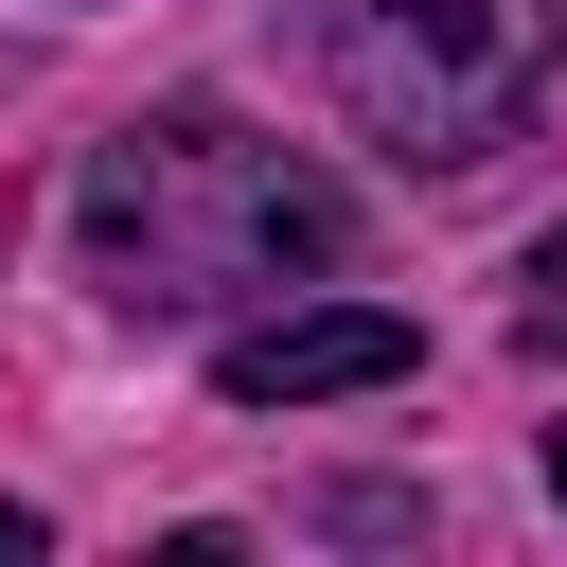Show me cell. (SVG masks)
Here are the masks:
<instances>
[{
    "mask_svg": "<svg viewBox=\"0 0 567 567\" xmlns=\"http://www.w3.org/2000/svg\"><path fill=\"white\" fill-rule=\"evenodd\" d=\"M319 89L372 159L478 177L567 89V0H319Z\"/></svg>",
    "mask_w": 567,
    "mask_h": 567,
    "instance_id": "cell-2",
    "label": "cell"
},
{
    "mask_svg": "<svg viewBox=\"0 0 567 567\" xmlns=\"http://www.w3.org/2000/svg\"><path fill=\"white\" fill-rule=\"evenodd\" d=\"M514 284H532V337H567V230H549V248H532Z\"/></svg>",
    "mask_w": 567,
    "mask_h": 567,
    "instance_id": "cell-4",
    "label": "cell"
},
{
    "mask_svg": "<svg viewBox=\"0 0 567 567\" xmlns=\"http://www.w3.org/2000/svg\"><path fill=\"white\" fill-rule=\"evenodd\" d=\"M425 372V319L390 301H284L213 354V408H337V390H408Z\"/></svg>",
    "mask_w": 567,
    "mask_h": 567,
    "instance_id": "cell-3",
    "label": "cell"
},
{
    "mask_svg": "<svg viewBox=\"0 0 567 567\" xmlns=\"http://www.w3.org/2000/svg\"><path fill=\"white\" fill-rule=\"evenodd\" d=\"M35 549H53V514H18V496H0V567H35Z\"/></svg>",
    "mask_w": 567,
    "mask_h": 567,
    "instance_id": "cell-5",
    "label": "cell"
},
{
    "mask_svg": "<svg viewBox=\"0 0 567 567\" xmlns=\"http://www.w3.org/2000/svg\"><path fill=\"white\" fill-rule=\"evenodd\" d=\"M549 496H567V425H549Z\"/></svg>",
    "mask_w": 567,
    "mask_h": 567,
    "instance_id": "cell-6",
    "label": "cell"
},
{
    "mask_svg": "<svg viewBox=\"0 0 567 567\" xmlns=\"http://www.w3.org/2000/svg\"><path fill=\"white\" fill-rule=\"evenodd\" d=\"M337 248H354V195L301 142H248L230 106H142L71 177V266L124 319H195V301H248V284H319Z\"/></svg>",
    "mask_w": 567,
    "mask_h": 567,
    "instance_id": "cell-1",
    "label": "cell"
}]
</instances>
